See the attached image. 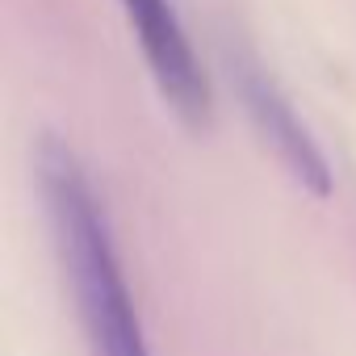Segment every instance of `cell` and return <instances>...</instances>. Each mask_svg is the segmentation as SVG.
I'll list each match as a JSON object with an SVG mask.
<instances>
[{
	"label": "cell",
	"mask_w": 356,
	"mask_h": 356,
	"mask_svg": "<svg viewBox=\"0 0 356 356\" xmlns=\"http://www.w3.org/2000/svg\"><path fill=\"white\" fill-rule=\"evenodd\" d=\"M38 189L51 222L55 256L76 298L80 327L88 335L92 356H151L134 293L126 285L109 214L80 168L76 151L59 138H42L38 147Z\"/></svg>",
	"instance_id": "6da1fadb"
},
{
	"label": "cell",
	"mask_w": 356,
	"mask_h": 356,
	"mask_svg": "<svg viewBox=\"0 0 356 356\" xmlns=\"http://www.w3.org/2000/svg\"><path fill=\"white\" fill-rule=\"evenodd\" d=\"M235 84H239V97H243V109H248L252 126L273 147V155L281 159V168L293 176L306 193L327 197L331 193V163H327L323 147L314 143L310 126L289 105V97L277 88V80L268 72L252 67V63H239Z\"/></svg>",
	"instance_id": "3957f363"
},
{
	"label": "cell",
	"mask_w": 356,
	"mask_h": 356,
	"mask_svg": "<svg viewBox=\"0 0 356 356\" xmlns=\"http://www.w3.org/2000/svg\"><path fill=\"white\" fill-rule=\"evenodd\" d=\"M118 5L168 109L193 130L210 126V101H214L210 80L202 72V59L189 42V30L176 5L172 0H118Z\"/></svg>",
	"instance_id": "7a4b0ae2"
}]
</instances>
